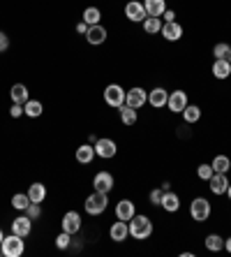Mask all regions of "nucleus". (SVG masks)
I'll list each match as a JSON object with an SVG mask.
<instances>
[{"mask_svg":"<svg viewBox=\"0 0 231 257\" xmlns=\"http://www.w3.org/2000/svg\"><path fill=\"white\" fill-rule=\"evenodd\" d=\"M130 234H132L134 239H139V241L148 239L153 234L151 218H148V216H137V213H134V218L130 220Z\"/></svg>","mask_w":231,"mask_h":257,"instance_id":"f257e3e1","label":"nucleus"},{"mask_svg":"<svg viewBox=\"0 0 231 257\" xmlns=\"http://www.w3.org/2000/svg\"><path fill=\"white\" fill-rule=\"evenodd\" d=\"M0 251L5 257H21L23 251H26V246H23V237L19 234H12V237H5L2 239V244H0Z\"/></svg>","mask_w":231,"mask_h":257,"instance_id":"f03ea898","label":"nucleus"},{"mask_svg":"<svg viewBox=\"0 0 231 257\" xmlns=\"http://www.w3.org/2000/svg\"><path fill=\"white\" fill-rule=\"evenodd\" d=\"M106 206H109V197H106V192H99V190H95L86 199V213H90V216L104 213Z\"/></svg>","mask_w":231,"mask_h":257,"instance_id":"7ed1b4c3","label":"nucleus"},{"mask_svg":"<svg viewBox=\"0 0 231 257\" xmlns=\"http://www.w3.org/2000/svg\"><path fill=\"white\" fill-rule=\"evenodd\" d=\"M190 216H192V220H197V223L208 220V218H211V202L204 199V197H197V199L190 204Z\"/></svg>","mask_w":231,"mask_h":257,"instance_id":"20e7f679","label":"nucleus"},{"mask_svg":"<svg viewBox=\"0 0 231 257\" xmlns=\"http://www.w3.org/2000/svg\"><path fill=\"white\" fill-rule=\"evenodd\" d=\"M125 93H127V90H123L118 84H109V86L104 88V102L109 104V107L118 109V107L125 104Z\"/></svg>","mask_w":231,"mask_h":257,"instance_id":"39448f33","label":"nucleus"},{"mask_svg":"<svg viewBox=\"0 0 231 257\" xmlns=\"http://www.w3.org/2000/svg\"><path fill=\"white\" fill-rule=\"evenodd\" d=\"M148 102V93H146L144 88H139L134 86L132 90H127L125 93V104L127 107H132V109H141Z\"/></svg>","mask_w":231,"mask_h":257,"instance_id":"423d86ee","label":"nucleus"},{"mask_svg":"<svg viewBox=\"0 0 231 257\" xmlns=\"http://www.w3.org/2000/svg\"><path fill=\"white\" fill-rule=\"evenodd\" d=\"M125 16L130 21H134V23H141V21H146V7H144V2H139V0H130L125 5Z\"/></svg>","mask_w":231,"mask_h":257,"instance_id":"0eeeda50","label":"nucleus"},{"mask_svg":"<svg viewBox=\"0 0 231 257\" xmlns=\"http://www.w3.org/2000/svg\"><path fill=\"white\" fill-rule=\"evenodd\" d=\"M166 107H169L171 114H183V109L187 107V95H185L183 90H173V93H169Z\"/></svg>","mask_w":231,"mask_h":257,"instance_id":"6e6552de","label":"nucleus"},{"mask_svg":"<svg viewBox=\"0 0 231 257\" xmlns=\"http://www.w3.org/2000/svg\"><path fill=\"white\" fill-rule=\"evenodd\" d=\"M116 151H118V146H116V142L113 139H97L95 142V153H97L99 158H104V160H109V158L116 156Z\"/></svg>","mask_w":231,"mask_h":257,"instance_id":"1a4fd4ad","label":"nucleus"},{"mask_svg":"<svg viewBox=\"0 0 231 257\" xmlns=\"http://www.w3.org/2000/svg\"><path fill=\"white\" fill-rule=\"evenodd\" d=\"M81 230V216L77 211H67L65 216H63V232L67 234H77Z\"/></svg>","mask_w":231,"mask_h":257,"instance_id":"9d476101","label":"nucleus"},{"mask_svg":"<svg viewBox=\"0 0 231 257\" xmlns=\"http://www.w3.org/2000/svg\"><path fill=\"white\" fill-rule=\"evenodd\" d=\"M33 232V220L23 213V216H19L16 220H12V234H19V237L26 239L28 234Z\"/></svg>","mask_w":231,"mask_h":257,"instance_id":"9b49d317","label":"nucleus"},{"mask_svg":"<svg viewBox=\"0 0 231 257\" xmlns=\"http://www.w3.org/2000/svg\"><path fill=\"white\" fill-rule=\"evenodd\" d=\"M208 183H211L213 195H225L227 188H229V178H227V174H222V171H215V174L208 178Z\"/></svg>","mask_w":231,"mask_h":257,"instance_id":"f8f14e48","label":"nucleus"},{"mask_svg":"<svg viewBox=\"0 0 231 257\" xmlns=\"http://www.w3.org/2000/svg\"><path fill=\"white\" fill-rule=\"evenodd\" d=\"M109 237H111V241H116V244H123V241L130 237V225H127L125 220H118V223H113L111 230H109Z\"/></svg>","mask_w":231,"mask_h":257,"instance_id":"ddd939ff","label":"nucleus"},{"mask_svg":"<svg viewBox=\"0 0 231 257\" xmlns=\"http://www.w3.org/2000/svg\"><path fill=\"white\" fill-rule=\"evenodd\" d=\"M159 33L164 35V40L169 42H178L183 37V26L176 23V21H169V23H162V30Z\"/></svg>","mask_w":231,"mask_h":257,"instance_id":"4468645a","label":"nucleus"},{"mask_svg":"<svg viewBox=\"0 0 231 257\" xmlns=\"http://www.w3.org/2000/svg\"><path fill=\"white\" fill-rule=\"evenodd\" d=\"M92 185H95V190H99V192H109V190L113 188V176L109 174V171H97L95 178H92Z\"/></svg>","mask_w":231,"mask_h":257,"instance_id":"2eb2a0df","label":"nucleus"},{"mask_svg":"<svg viewBox=\"0 0 231 257\" xmlns=\"http://www.w3.org/2000/svg\"><path fill=\"white\" fill-rule=\"evenodd\" d=\"M116 218L130 223V220L134 218V204L130 202V199H120V202L116 204Z\"/></svg>","mask_w":231,"mask_h":257,"instance_id":"dca6fc26","label":"nucleus"},{"mask_svg":"<svg viewBox=\"0 0 231 257\" xmlns=\"http://www.w3.org/2000/svg\"><path fill=\"white\" fill-rule=\"evenodd\" d=\"M166 100H169V93H166L164 88H153L151 93H148V102H151V107H155V109L166 107Z\"/></svg>","mask_w":231,"mask_h":257,"instance_id":"f3484780","label":"nucleus"},{"mask_svg":"<svg viewBox=\"0 0 231 257\" xmlns=\"http://www.w3.org/2000/svg\"><path fill=\"white\" fill-rule=\"evenodd\" d=\"M86 40L90 42V44H104L106 42V28L104 26H90L86 33Z\"/></svg>","mask_w":231,"mask_h":257,"instance_id":"a211bd4d","label":"nucleus"},{"mask_svg":"<svg viewBox=\"0 0 231 257\" xmlns=\"http://www.w3.org/2000/svg\"><path fill=\"white\" fill-rule=\"evenodd\" d=\"M213 75H215V79H227V77L231 75V63L227 61V58H215V63H213Z\"/></svg>","mask_w":231,"mask_h":257,"instance_id":"6ab92c4d","label":"nucleus"},{"mask_svg":"<svg viewBox=\"0 0 231 257\" xmlns=\"http://www.w3.org/2000/svg\"><path fill=\"white\" fill-rule=\"evenodd\" d=\"M144 7L148 16H162L166 9V2L164 0H144Z\"/></svg>","mask_w":231,"mask_h":257,"instance_id":"aec40b11","label":"nucleus"},{"mask_svg":"<svg viewBox=\"0 0 231 257\" xmlns=\"http://www.w3.org/2000/svg\"><path fill=\"white\" fill-rule=\"evenodd\" d=\"M9 95H12V102H16V104H26L30 100V93H28V88L23 84H14Z\"/></svg>","mask_w":231,"mask_h":257,"instance_id":"412c9836","label":"nucleus"},{"mask_svg":"<svg viewBox=\"0 0 231 257\" xmlns=\"http://www.w3.org/2000/svg\"><path fill=\"white\" fill-rule=\"evenodd\" d=\"M162 209H166L169 213H176V211L180 209V199H178V195H176V192H169V190H166L164 197H162Z\"/></svg>","mask_w":231,"mask_h":257,"instance_id":"4be33fe9","label":"nucleus"},{"mask_svg":"<svg viewBox=\"0 0 231 257\" xmlns=\"http://www.w3.org/2000/svg\"><path fill=\"white\" fill-rule=\"evenodd\" d=\"M28 197H30V202L42 204L46 199V185H42V183H33V185L28 188Z\"/></svg>","mask_w":231,"mask_h":257,"instance_id":"5701e85b","label":"nucleus"},{"mask_svg":"<svg viewBox=\"0 0 231 257\" xmlns=\"http://www.w3.org/2000/svg\"><path fill=\"white\" fill-rule=\"evenodd\" d=\"M92 158H95V146H90V144H83V146H79V149H77V160H79L81 165L92 163Z\"/></svg>","mask_w":231,"mask_h":257,"instance_id":"b1692460","label":"nucleus"},{"mask_svg":"<svg viewBox=\"0 0 231 257\" xmlns=\"http://www.w3.org/2000/svg\"><path fill=\"white\" fill-rule=\"evenodd\" d=\"M42 111H44V107H42L40 100H28L26 104H23V114L30 116V118H37V116H42Z\"/></svg>","mask_w":231,"mask_h":257,"instance_id":"393cba45","label":"nucleus"},{"mask_svg":"<svg viewBox=\"0 0 231 257\" xmlns=\"http://www.w3.org/2000/svg\"><path fill=\"white\" fill-rule=\"evenodd\" d=\"M206 248L213 253L225 251V239L220 237V234H208V237H206Z\"/></svg>","mask_w":231,"mask_h":257,"instance_id":"a878e982","label":"nucleus"},{"mask_svg":"<svg viewBox=\"0 0 231 257\" xmlns=\"http://www.w3.org/2000/svg\"><path fill=\"white\" fill-rule=\"evenodd\" d=\"M144 30H146L148 35L159 33V30H162V19H159V16H146V21H144Z\"/></svg>","mask_w":231,"mask_h":257,"instance_id":"bb28decb","label":"nucleus"},{"mask_svg":"<svg viewBox=\"0 0 231 257\" xmlns=\"http://www.w3.org/2000/svg\"><path fill=\"white\" fill-rule=\"evenodd\" d=\"M118 111H120V121L125 123V125H134L137 123V109L123 104V107H118Z\"/></svg>","mask_w":231,"mask_h":257,"instance_id":"cd10ccee","label":"nucleus"},{"mask_svg":"<svg viewBox=\"0 0 231 257\" xmlns=\"http://www.w3.org/2000/svg\"><path fill=\"white\" fill-rule=\"evenodd\" d=\"M183 118H185V123H197L199 118H201V109H199L197 104H187V107L183 109Z\"/></svg>","mask_w":231,"mask_h":257,"instance_id":"c85d7f7f","label":"nucleus"},{"mask_svg":"<svg viewBox=\"0 0 231 257\" xmlns=\"http://www.w3.org/2000/svg\"><path fill=\"white\" fill-rule=\"evenodd\" d=\"M99 19H102V12H99L97 7H86V12H83V21H86L88 26H97Z\"/></svg>","mask_w":231,"mask_h":257,"instance_id":"c756f323","label":"nucleus"},{"mask_svg":"<svg viewBox=\"0 0 231 257\" xmlns=\"http://www.w3.org/2000/svg\"><path fill=\"white\" fill-rule=\"evenodd\" d=\"M211 167H213V171H222V174H227V171H229V167H231V160L227 156H218L211 163Z\"/></svg>","mask_w":231,"mask_h":257,"instance_id":"7c9ffc66","label":"nucleus"},{"mask_svg":"<svg viewBox=\"0 0 231 257\" xmlns=\"http://www.w3.org/2000/svg\"><path fill=\"white\" fill-rule=\"evenodd\" d=\"M28 204H30V197H28V192H26V195H23V192H19V195L12 197V206L16 211H26Z\"/></svg>","mask_w":231,"mask_h":257,"instance_id":"2f4dec72","label":"nucleus"},{"mask_svg":"<svg viewBox=\"0 0 231 257\" xmlns=\"http://www.w3.org/2000/svg\"><path fill=\"white\" fill-rule=\"evenodd\" d=\"M23 213H26V216L30 218V220H37V218L42 216V204H35V202H30V204H28V209L23 211Z\"/></svg>","mask_w":231,"mask_h":257,"instance_id":"473e14b6","label":"nucleus"},{"mask_svg":"<svg viewBox=\"0 0 231 257\" xmlns=\"http://www.w3.org/2000/svg\"><path fill=\"white\" fill-rule=\"evenodd\" d=\"M72 234H67V232H63V234H58V239H56V246H58L60 251H67L70 246H72Z\"/></svg>","mask_w":231,"mask_h":257,"instance_id":"72a5a7b5","label":"nucleus"},{"mask_svg":"<svg viewBox=\"0 0 231 257\" xmlns=\"http://www.w3.org/2000/svg\"><path fill=\"white\" fill-rule=\"evenodd\" d=\"M229 44H225V42H220V44H215V49H213V56L215 58H227V54H229Z\"/></svg>","mask_w":231,"mask_h":257,"instance_id":"f704fd0d","label":"nucleus"},{"mask_svg":"<svg viewBox=\"0 0 231 257\" xmlns=\"http://www.w3.org/2000/svg\"><path fill=\"white\" fill-rule=\"evenodd\" d=\"M197 174H199V178H201V181H208V178H211V176L215 174V171H213L211 165H199Z\"/></svg>","mask_w":231,"mask_h":257,"instance_id":"c9c22d12","label":"nucleus"},{"mask_svg":"<svg viewBox=\"0 0 231 257\" xmlns=\"http://www.w3.org/2000/svg\"><path fill=\"white\" fill-rule=\"evenodd\" d=\"M162 197H164V190H153L151 192V204H155V206H162Z\"/></svg>","mask_w":231,"mask_h":257,"instance_id":"e433bc0d","label":"nucleus"},{"mask_svg":"<svg viewBox=\"0 0 231 257\" xmlns=\"http://www.w3.org/2000/svg\"><path fill=\"white\" fill-rule=\"evenodd\" d=\"M9 114H12V118H19V116L23 114V104H16V102H14L12 109H9Z\"/></svg>","mask_w":231,"mask_h":257,"instance_id":"4c0bfd02","label":"nucleus"},{"mask_svg":"<svg viewBox=\"0 0 231 257\" xmlns=\"http://www.w3.org/2000/svg\"><path fill=\"white\" fill-rule=\"evenodd\" d=\"M7 49H9V37H7L5 33H0V54L7 51Z\"/></svg>","mask_w":231,"mask_h":257,"instance_id":"58836bf2","label":"nucleus"},{"mask_svg":"<svg viewBox=\"0 0 231 257\" xmlns=\"http://www.w3.org/2000/svg\"><path fill=\"white\" fill-rule=\"evenodd\" d=\"M88 28H90V26H88L86 21H79V23H77V33H79V35H86Z\"/></svg>","mask_w":231,"mask_h":257,"instance_id":"ea45409f","label":"nucleus"},{"mask_svg":"<svg viewBox=\"0 0 231 257\" xmlns=\"http://www.w3.org/2000/svg\"><path fill=\"white\" fill-rule=\"evenodd\" d=\"M162 16H164V23H169V21H176V12H173V9H164V14H162Z\"/></svg>","mask_w":231,"mask_h":257,"instance_id":"a19ab883","label":"nucleus"},{"mask_svg":"<svg viewBox=\"0 0 231 257\" xmlns=\"http://www.w3.org/2000/svg\"><path fill=\"white\" fill-rule=\"evenodd\" d=\"M225 248H227V253H231V237L225 241Z\"/></svg>","mask_w":231,"mask_h":257,"instance_id":"79ce46f5","label":"nucleus"},{"mask_svg":"<svg viewBox=\"0 0 231 257\" xmlns=\"http://www.w3.org/2000/svg\"><path fill=\"white\" fill-rule=\"evenodd\" d=\"M227 195H229V199H231V183H229V188H227Z\"/></svg>","mask_w":231,"mask_h":257,"instance_id":"37998d69","label":"nucleus"},{"mask_svg":"<svg viewBox=\"0 0 231 257\" xmlns=\"http://www.w3.org/2000/svg\"><path fill=\"white\" fill-rule=\"evenodd\" d=\"M2 239H5V234H2V230H0V244H2Z\"/></svg>","mask_w":231,"mask_h":257,"instance_id":"c03bdc74","label":"nucleus"},{"mask_svg":"<svg viewBox=\"0 0 231 257\" xmlns=\"http://www.w3.org/2000/svg\"><path fill=\"white\" fill-rule=\"evenodd\" d=\"M227 61H229V63H231V49H229V54H227Z\"/></svg>","mask_w":231,"mask_h":257,"instance_id":"a18cd8bd","label":"nucleus"}]
</instances>
